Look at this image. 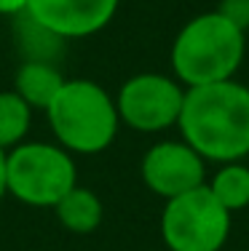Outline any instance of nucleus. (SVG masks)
<instances>
[{
	"instance_id": "1",
	"label": "nucleus",
	"mask_w": 249,
	"mask_h": 251,
	"mask_svg": "<svg viewBox=\"0 0 249 251\" xmlns=\"http://www.w3.org/2000/svg\"><path fill=\"white\" fill-rule=\"evenodd\" d=\"M177 128L204 160L233 163L249 155V86L220 80L185 88Z\"/></svg>"
},
{
	"instance_id": "2",
	"label": "nucleus",
	"mask_w": 249,
	"mask_h": 251,
	"mask_svg": "<svg viewBox=\"0 0 249 251\" xmlns=\"http://www.w3.org/2000/svg\"><path fill=\"white\" fill-rule=\"evenodd\" d=\"M247 53V32L222 14L206 11L188 22L171 43V73L188 88L230 80Z\"/></svg>"
},
{
	"instance_id": "3",
	"label": "nucleus",
	"mask_w": 249,
	"mask_h": 251,
	"mask_svg": "<svg viewBox=\"0 0 249 251\" xmlns=\"http://www.w3.org/2000/svg\"><path fill=\"white\" fill-rule=\"evenodd\" d=\"M46 118L56 145L78 155L105 152L121 126L115 97L88 77L64 80L54 101L46 107Z\"/></svg>"
},
{
	"instance_id": "4",
	"label": "nucleus",
	"mask_w": 249,
	"mask_h": 251,
	"mask_svg": "<svg viewBox=\"0 0 249 251\" xmlns=\"http://www.w3.org/2000/svg\"><path fill=\"white\" fill-rule=\"evenodd\" d=\"M8 195L35 208H54L78 184L73 152L51 142H22L8 150Z\"/></svg>"
},
{
	"instance_id": "5",
	"label": "nucleus",
	"mask_w": 249,
	"mask_h": 251,
	"mask_svg": "<svg viewBox=\"0 0 249 251\" xmlns=\"http://www.w3.org/2000/svg\"><path fill=\"white\" fill-rule=\"evenodd\" d=\"M230 217L206 184L169 198L161 214V238L169 251H220L228 241Z\"/></svg>"
},
{
	"instance_id": "6",
	"label": "nucleus",
	"mask_w": 249,
	"mask_h": 251,
	"mask_svg": "<svg viewBox=\"0 0 249 251\" xmlns=\"http://www.w3.org/2000/svg\"><path fill=\"white\" fill-rule=\"evenodd\" d=\"M185 101V88L177 77L139 73L129 77L115 97L118 118L139 134H158L177 126Z\"/></svg>"
},
{
	"instance_id": "7",
	"label": "nucleus",
	"mask_w": 249,
	"mask_h": 251,
	"mask_svg": "<svg viewBox=\"0 0 249 251\" xmlns=\"http://www.w3.org/2000/svg\"><path fill=\"white\" fill-rule=\"evenodd\" d=\"M147 190L164 201L206 184V160L182 139H166L153 145L139 163Z\"/></svg>"
},
{
	"instance_id": "8",
	"label": "nucleus",
	"mask_w": 249,
	"mask_h": 251,
	"mask_svg": "<svg viewBox=\"0 0 249 251\" xmlns=\"http://www.w3.org/2000/svg\"><path fill=\"white\" fill-rule=\"evenodd\" d=\"M121 0H27V14L64 40L97 35L112 22Z\"/></svg>"
},
{
	"instance_id": "9",
	"label": "nucleus",
	"mask_w": 249,
	"mask_h": 251,
	"mask_svg": "<svg viewBox=\"0 0 249 251\" xmlns=\"http://www.w3.org/2000/svg\"><path fill=\"white\" fill-rule=\"evenodd\" d=\"M11 40H14L16 51L25 62L56 64L64 56V49H67V40L62 35H56L54 29L32 19L27 11L11 16Z\"/></svg>"
},
{
	"instance_id": "10",
	"label": "nucleus",
	"mask_w": 249,
	"mask_h": 251,
	"mask_svg": "<svg viewBox=\"0 0 249 251\" xmlns=\"http://www.w3.org/2000/svg\"><path fill=\"white\" fill-rule=\"evenodd\" d=\"M64 77L56 64L49 62H22L14 75V91L27 101L32 110H43L54 101L59 88L64 86Z\"/></svg>"
},
{
	"instance_id": "11",
	"label": "nucleus",
	"mask_w": 249,
	"mask_h": 251,
	"mask_svg": "<svg viewBox=\"0 0 249 251\" xmlns=\"http://www.w3.org/2000/svg\"><path fill=\"white\" fill-rule=\"evenodd\" d=\"M54 214L59 219V225L64 230L75 232V235H88L102 225L105 217V206L99 201V195L88 187L75 184L67 195L54 206Z\"/></svg>"
},
{
	"instance_id": "12",
	"label": "nucleus",
	"mask_w": 249,
	"mask_h": 251,
	"mask_svg": "<svg viewBox=\"0 0 249 251\" xmlns=\"http://www.w3.org/2000/svg\"><path fill=\"white\" fill-rule=\"evenodd\" d=\"M206 187L220 201L222 208H228L230 214L241 211L249 206V166H244L241 160L220 163V169L206 182Z\"/></svg>"
},
{
	"instance_id": "13",
	"label": "nucleus",
	"mask_w": 249,
	"mask_h": 251,
	"mask_svg": "<svg viewBox=\"0 0 249 251\" xmlns=\"http://www.w3.org/2000/svg\"><path fill=\"white\" fill-rule=\"evenodd\" d=\"M29 123H32V107L16 91H0V147L11 150L22 145Z\"/></svg>"
},
{
	"instance_id": "14",
	"label": "nucleus",
	"mask_w": 249,
	"mask_h": 251,
	"mask_svg": "<svg viewBox=\"0 0 249 251\" xmlns=\"http://www.w3.org/2000/svg\"><path fill=\"white\" fill-rule=\"evenodd\" d=\"M217 14H222L230 25H236L239 29H249V0H222L217 5Z\"/></svg>"
},
{
	"instance_id": "15",
	"label": "nucleus",
	"mask_w": 249,
	"mask_h": 251,
	"mask_svg": "<svg viewBox=\"0 0 249 251\" xmlns=\"http://www.w3.org/2000/svg\"><path fill=\"white\" fill-rule=\"evenodd\" d=\"M27 8V0H0V16H16Z\"/></svg>"
},
{
	"instance_id": "16",
	"label": "nucleus",
	"mask_w": 249,
	"mask_h": 251,
	"mask_svg": "<svg viewBox=\"0 0 249 251\" xmlns=\"http://www.w3.org/2000/svg\"><path fill=\"white\" fill-rule=\"evenodd\" d=\"M5 166H8V150L0 147V201L8 195V184H5Z\"/></svg>"
}]
</instances>
